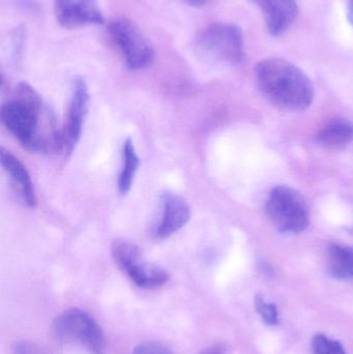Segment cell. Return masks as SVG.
Wrapping results in <instances>:
<instances>
[{
	"label": "cell",
	"mask_w": 353,
	"mask_h": 354,
	"mask_svg": "<svg viewBox=\"0 0 353 354\" xmlns=\"http://www.w3.org/2000/svg\"><path fill=\"white\" fill-rule=\"evenodd\" d=\"M2 124L24 149L32 153L64 151L62 129L41 95L27 82H21L15 97L2 104Z\"/></svg>",
	"instance_id": "1"
},
{
	"label": "cell",
	"mask_w": 353,
	"mask_h": 354,
	"mask_svg": "<svg viewBox=\"0 0 353 354\" xmlns=\"http://www.w3.org/2000/svg\"><path fill=\"white\" fill-rule=\"evenodd\" d=\"M257 87L278 109L304 111L314 99L312 81L300 68L281 58H269L255 66Z\"/></svg>",
	"instance_id": "2"
},
{
	"label": "cell",
	"mask_w": 353,
	"mask_h": 354,
	"mask_svg": "<svg viewBox=\"0 0 353 354\" xmlns=\"http://www.w3.org/2000/svg\"><path fill=\"white\" fill-rule=\"evenodd\" d=\"M267 212L274 226L282 233L298 234L308 228L309 208L304 197L287 185L271 189L267 201Z\"/></svg>",
	"instance_id": "3"
},
{
	"label": "cell",
	"mask_w": 353,
	"mask_h": 354,
	"mask_svg": "<svg viewBox=\"0 0 353 354\" xmlns=\"http://www.w3.org/2000/svg\"><path fill=\"white\" fill-rule=\"evenodd\" d=\"M108 31L130 70H143L153 64L155 50L132 21L126 18L114 19L108 25Z\"/></svg>",
	"instance_id": "4"
},
{
	"label": "cell",
	"mask_w": 353,
	"mask_h": 354,
	"mask_svg": "<svg viewBox=\"0 0 353 354\" xmlns=\"http://www.w3.org/2000/svg\"><path fill=\"white\" fill-rule=\"evenodd\" d=\"M199 50L205 55L226 64H240L245 57L244 35L238 25L215 23L199 35Z\"/></svg>",
	"instance_id": "5"
},
{
	"label": "cell",
	"mask_w": 353,
	"mask_h": 354,
	"mask_svg": "<svg viewBox=\"0 0 353 354\" xmlns=\"http://www.w3.org/2000/svg\"><path fill=\"white\" fill-rule=\"evenodd\" d=\"M112 256L120 270L140 288H158L169 279L165 270L145 261L142 252L134 243L115 241L112 245Z\"/></svg>",
	"instance_id": "6"
},
{
	"label": "cell",
	"mask_w": 353,
	"mask_h": 354,
	"mask_svg": "<svg viewBox=\"0 0 353 354\" xmlns=\"http://www.w3.org/2000/svg\"><path fill=\"white\" fill-rule=\"evenodd\" d=\"M53 332L59 340L78 343L101 354L103 332L97 322L82 310L68 309L62 312L54 320Z\"/></svg>",
	"instance_id": "7"
},
{
	"label": "cell",
	"mask_w": 353,
	"mask_h": 354,
	"mask_svg": "<svg viewBox=\"0 0 353 354\" xmlns=\"http://www.w3.org/2000/svg\"><path fill=\"white\" fill-rule=\"evenodd\" d=\"M89 91L84 79L77 77L73 82L72 97L68 104V114L62 128L64 151L70 155L82 134L83 124L88 109Z\"/></svg>",
	"instance_id": "8"
},
{
	"label": "cell",
	"mask_w": 353,
	"mask_h": 354,
	"mask_svg": "<svg viewBox=\"0 0 353 354\" xmlns=\"http://www.w3.org/2000/svg\"><path fill=\"white\" fill-rule=\"evenodd\" d=\"M54 12L60 26L73 29L103 24L97 0H54Z\"/></svg>",
	"instance_id": "9"
},
{
	"label": "cell",
	"mask_w": 353,
	"mask_h": 354,
	"mask_svg": "<svg viewBox=\"0 0 353 354\" xmlns=\"http://www.w3.org/2000/svg\"><path fill=\"white\" fill-rule=\"evenodd\" d=\"M162 214L159 223L153 229V235L158 239H166L186 226L191 218L188 202L173 193L162 195Z\"/></svg>",
	"instance_id": "10"
},
{
	"label": "cell",
	"mask_w": 353,
	"mask_h": 354,
	"mask_svg": "<svg viewBox=\"0 0 353 354\" xmlns=\"http://www.w3.org/2000/svg\"><path fill=\"white\" fill-rule=\"evenodd\" d=\"M256 4L265 17L267 31L273 37L283 35L298 18L296 0H250Z\"/></svg>",
	"instance_id": "11"
},
{
	"label": "cell",
	"mask_w": 353,
	"mask_h": 354,
	"mask_svg": "<svg viewBox=\"0 0 353 354\" xmlns=\"http://www.w3.org/2000/svg\"><path fill=\"white\" fill-rule=\"evenodd\" d=\"M0 157H1L2 167L10 176L15 191L22 197L27 205L35 207L37 202V195L26 167L18 158L15 157L4 147H1Z\"/></svg>",
	"instance_id": "12"
},
{
	"label": "cell",
	"mask_w": 353,
	"mask_h": 354,
	"mask_svg": "<svg viewBox=\"0 0 353 354\" xmlns=\"http://www.w3.org/2000/svg\"><path fill=\"white\" fill-rule=\"evenodd\" d=\"M316 140L330 151H341L353 141V124L344 120H332L319 131Z\"/></svg>",
	"instance_id": "13"
},
{
	"label": "cell",
	"mask_w": 353,
	"mask_h": 354,
	"mask_svg": "<svg viewBox=\"0 0 353 354\" xmlns=\"http://www.w3.org/2000/svg\"><path fill=\"white\" fill-rule=\"evenodd\" d=\"M327 272L336 280L353 279V249L347 245L333 243L329 248Z\"/></svg>",
	"instance_id": "14"
},
{
	"label": "cell",
	"mask_w": 353,
	"mask_h": 354,
	"mask_svg": "<svg viewBox=\"0 0 353 354\" xmlns=\"http://www.w3.org/2000/svg\"><path fill=\"white\" fill-rule=\"evenodd\" d=\"M139 165H140V160L137 156L134 143L128 138L124 141V166L118 178V189L122 195H126L132 187Z\"/></svg>",
	"instance_id": "15"
},
{
	"label": "cell",
	"mask_w": 353,
	"mask_h": 354,
	"mask_svg": "<svg viewBox=\"0 0 353 354\" xmlns=\"http://www.w3.org/2000/svg\"><path fill=\"white\" fill-rule=\"evenodd\" d=\"M313 354H347L338 341L323 334H317L312 341Z\"/></svg>",
	"instance_id": "16"
},
{
	"label": "cell",
	"mask_w": 353,
	"mask_h": 354,
	"mask_svg": "<svg viewBox=\"0 0 353 354\" xmlns=\"http://www.w3.org/2000/svg\"><path fill=\"white\" fill-rule=\"evenodd\" d=\"M255 308L263 322L267 326H276L279 324V311L275 304L267 303L261 295L255 297Z\"/></svg>",
	"instance_id": "17"
},
{
	"label": "cell",
	"mask_w": 353,
	"mask_h": 354,
	"mask_svg": "<svg viewBox=\"0 0 353 354\" xmlns=\"http://www.w3.org/2000/svg\"><path fill=\"white\" fill-rule=\"evenodd\" d=\"M133 354H173L161 343L145 342L138 345Z\"/></svg>",
	"instance_id": "18"
},
{
	"label": "cell",
	"mask_w": 353,
	"mask_h": 354,
	"mask_svg": "<svg viewBox=\"0 0 353 354\" xmlns=\"http://www.w3.org/2000/svg\"><path fill=\"white\" fill-rule=\"evenodd\" d=\"M200 354H226V348L223 345H213V346L203 351Z\"/></svg>",
	"instance_id": "19"
},
{
	"label": "cell",
	"mask_w": 353,
	"mask_h": 354,
	"mask_svg": "<svg viewBox=\"0 0 353 354\" xmlns=\"http://www.w3.org/2000/svg\"><path fill=\"white\" fill-rule=\"evenodd\" d=\"M184 1L190 6H195V8H200L207 2V0H184Z\"/></svg>",
	"instance_id": "20"
},
{
	"label": "cell",
	"mask_w": 353,
	"mask_h": 354,
	"mask_svg": "<svg viewBox=\"0 0 353 354\" xmlns=\"http://www.w3.org/2000/svg\"><path fill=\"white\" fill-rule=\"evenodd\" d=\"M348 19H350V22L352 23L353 26V0H350L348 2Z\"/></svg>",
	"instance_id": "21"
}]
</instances>
